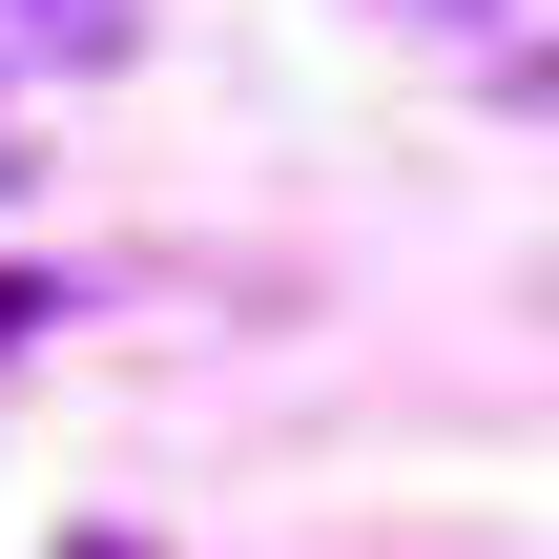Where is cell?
<instances>
[{"label":"cell","mask_w":559,"mask_h":559,"mask_svg":"<svg viewBox=\"0 0 559 559\" xmlns=\"http://www.w3.org/2000/svg\"><path fill=\"white\" fill-rule=\"evenodd\" d=\"M21 41L41 62H124V0H21Z\"/></svg>","instance_id":"obj_1"},{"label":"cell","mask_w":559,"mask_h":559,"mask_svg":"<svg viewBox=\"0 0 559 559\" xmlns=\"http://www.w3.org/2000/svg\"><path fill=\"white\" fill-rule=\"evenodd\" d=\"M41 311H62V290H21V270H0V353H21V332H41Z\"/></svg>","instance_id":"obj_2"},{"label":"cell","mask_w":559,"mask_h":559,"mask_svg":"<svg viewBox=\"0 0 559 559\" xmlns=\"http://www.w3.org/2000/svg\"><path fill=\"white\" fill-rule=\"evenodd\" d=\"M62 559H145V539H62Z\"/></svg>","instance_id":"obj_3"},{"label":"cell","mask_w":559,"mask_h":559,"mask_svg":"<svg viewBox=\"0 0 559 559\" xmlns=\"http://www.w3.org/2000/svg\"><path fill=\"white\" fill-rule=\"evenodd\" d=\"M539 104H559V62H539Z\"/></svg>","instance_id":"obj_4"}]
</instances>
